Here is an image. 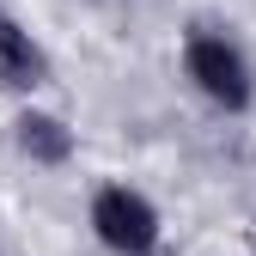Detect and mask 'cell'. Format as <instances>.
<instances>
[{"mask_svg":"<svg viewBox=\"0 0 256 256\" xmlns=\"http://www.w3.org/2000/svg\"><path fill=\"white\" fill-rule=\"evenodd\" d=\"M92 226L98 238L116 250V256H146L158 244V214L146 196L134 189H98V202H92Z\"/></svg>","mask_w":256,"mask_h":256,"instance_id":"obj_1","label":"cell"},{"mask_svg":"<svg viewBox=\"0 0 256 256\" xmlns=\"http://www.w3.org/2000/svg\"><path fill=\"white\" fill-rule=\"evenodd\" d=\"M189 80H196L214 104H226V110H244L250 104V68H244V55L226 43V37H189Z\"/></svg>","mask_w":256,"mask_h":256,"instance_id":"obj_2","label":"cell"},{"mask_svg":"<svg viewBox=\"0 0 256 256\" xmlns=\"http://www.w3.org/2000/svg\"><path fill=\"white\" fill-rule=\"evenodd\" d=\"M18 146L37 158V165H68V152H74V134L61 128L55 116H43V110H30V116H18Z\"/></svg>","mask_w":256,"mask_h":256,"instance_id":"obj_3","label":"cell"},{"mask_svg":"<svg viewBox=\"0 0 256 256\" xmlns=\"http://www.w3.org/2000/svg\"><path fill=\"white\" fill-rule=\"evenodd\" d=\"M0 80L6 86H37L43 80V55L30 49V37L18 24H6V18H0Z\"/></svg>","mask_w":256,"mask_h":256,"instance_id":"obj_4","label":"cell"},{"mask_svg":"<svg viewBox=\"0 0 256 256\" xmlns=\"http://www.w3.org/2000/svg\"><path fill=\"white\" fill-rule=\"evenodd\" d=\"M250 244H256V238H250Z\"/></svg>","mask_w":256,"mask_h":256,"instance_id":"obj_5","label":"cell"}]
</instances>
